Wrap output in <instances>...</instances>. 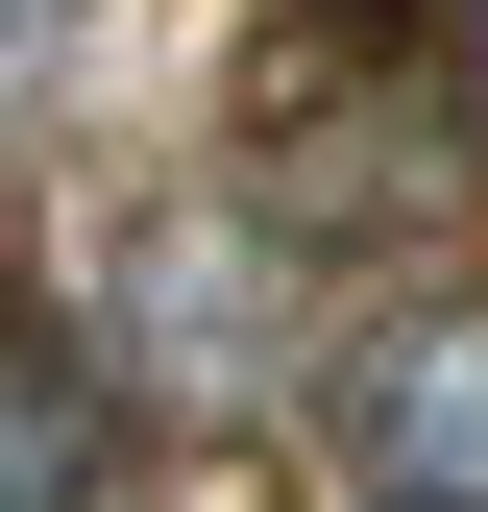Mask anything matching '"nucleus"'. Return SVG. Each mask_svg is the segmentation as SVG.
<instances>
[{
    "label": "nucleus",
    "mask_w": 488,
    "mask_h": 512,
    "mask_svg": "<svg viewBox=\"0 0 488 512\" xmlns=\"http://www.w3.org/2000/svg\"><path fill=\"white\" fill-rule=\"evenodd\" d=\"M318 439L366 512H488V293H391L318 366Z\"/></svg>",
    "instance_id": "1"
},
{
    "label": "nucleus",
    "mask_w": 488,
    "mask_h": 512,
    "mask_svg": "<svg viewBox=\"0 0 488 512\" xmlns=\"http://www.w3.org/2000/svg\"><path fill=\"white\" fill-rule=\"evenodd\" d=\"M122 317H147V391H269V244H244V220H171L147 244V269H122Z\"/></svg>",
    "instance_id": "2"
},
{
    "label": "nucleus",
    "mask_w": 488,
    "mask_h": 512,
    "mask_svg": "<svg viewBox=\"0 0 488 512\" xmlns=\"http://www.w3.org/2000/svg\"><path fill=\"white\" fill-rule=\"evenodd\" d=\"M0 512H98V366L0 342Z\"/></svg>",
    "instance_id": "3"
},
{
    "label": "nucleus",
    "mask_w": 488,
    "mask_h": 512,
    "mask_svg": "<svg viewBox=\"0 0 488 512\" xmlns=\"http://www.w3.org/2000/svg\"><path fill=\"white\" fill-rule=\"evenodd\" d=\"M49 25H74V0H0V74H25V49H49Z\"/></svg>",
    "instance_id": "4"
}]
</instances>
